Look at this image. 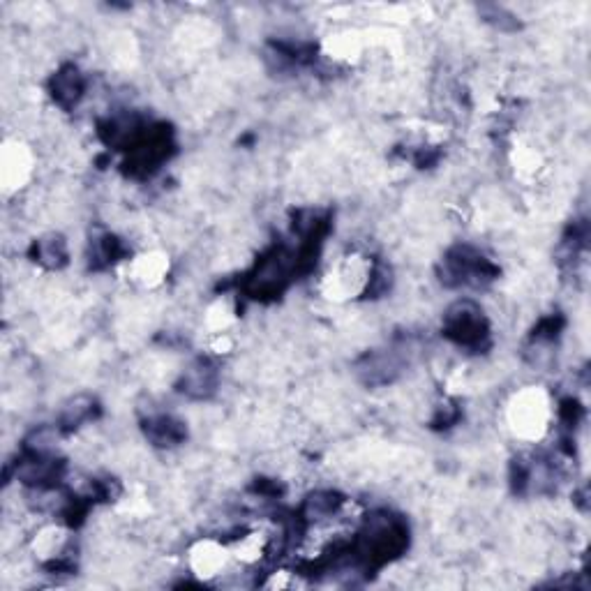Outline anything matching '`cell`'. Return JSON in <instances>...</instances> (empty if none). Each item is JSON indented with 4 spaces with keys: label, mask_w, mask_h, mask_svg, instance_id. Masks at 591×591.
I'll return each instance as SVG.
<instances>
[{
    "label": "cell",
    "mask_w": 591,
    "mask_h": 591,
    "mask_svg": "<svg viewBox=\"0 0 591 591\" xmlns=\"http://www.w3.org/2000/svg\"><path fill=\"white\" fill-rule=\"evenodd\" d=\"M409 543L407 525L391 513H374L356 531V555L365 566H381L400 557Z\"/></svg>",
    "instance_id": "cell-1"
},
{
    "label": "cell",
    "mask_w": 591,
    "mask_h": 591,
    "mask_svg": "<svg viewBox=\"0 0 591 591\" xmlns=\"http://www.w3.org/2000/svg\"><path fill=\"white\" fill-rule=\"evenodd\" d=\"M444 335L460 347H481L490 335V321L474 301H455L444 314Z\"/></svg>",
    "instance_id": "cell-2"
},
{
    "label": "cell",
    "mask_w": 591,
    "mask_h": 591,
    "mask_svg": "<svg viewBox=\"0 0 591 591\" xmlns=\"http://www.w3.org/2000/svg\"><path fill=\"white\" fill-rule=\"evenodd\" d=\"M511 425L515 435L538 439L548 428V400L541 391H525L515 395L511 405Z\"/></svg>",
    "instance_id": "cell-3"
},
{
    "label": "cell",
    "mask_w": 591,
    "mask_h": 591,
    "mask_svg": "<svg viewBox=\"0 0 591 591\" xmlns=\"http://www.w3.org/2000/svg\"><path fill=\"white\" fill-rule=\"evenodd\" d=\"M187 561H190L192 575H197L201 580H213L227 571L231 552L227 545L206 538V541L192 545L190 552H187Z\"/></svg>",
    "instance_id": "cell-4"
},
{
    "label": "cell",
    "mask_w": 591,
    "mask_h": 591,
    "mask_svg": "<svg viewBox=\"0 0 591 591\" xmlns=\"http://www.w3.org/2000/svg\"><path fill=\"white\" fill-rule=\"evenodd\" d=\"M220 386V372L208 358H197L183 370L178 379V391L190 400H208L213 398Z\"/></svg>",
    "instance_id": "cell-5"
},
{
    "label": "cell",
    "mask_w": 591,
    "mask_h": 591,
    "mask_svg": "<svg viewBox=\"0 0 591 591\" xmlns=\"http://www.w3.org/2000/svg\"><path fill=\"white\" fill-rule=\"evenodd\" d=\"M84 93H86V79L84 74L79 72L77 65H63L61 70L54 74V79H51V95H54L58 107L63 109L77 107Z\"/></svg>",
    "instance_id": "cell-6"
},
{
    "label": "cell",
    "mask_w": 591,
    "mask_h": 591,
    "mask_svg": "<svg viewBox=\"0 0 591 591\" xmlns=\"http://www.w3.org/2000/svg\"><path fill=\"white\" fill-rule=\"evenodd\" d=\"M144 432L148 441L157 448H174L183 444L187 437V428L181 418L171 414H155L144 423Z\"/></svg>",
    "instance_id": "cell-7"
},
{
    "label": "cell",
    "mask_w": 591,
    "mask_h": 591,
    "mask_svg": "<svg viewBox=\"0 0 591 591\" xmlns=\"http://www.w3.org/2000/svg\"><path fill=\"white\" fill-rule=\"evenodd\" d=\"M95 414H97V402L93 395H86V393L72 395L70 400L63 402L61 414H58V428L77 430L84 423L93 421Z\"/></svg>",
    "instance_id": "cell-8"
},
{
    "label": "cell",
    "mask_w": 591,
    "mask_h": 591,
    "mask_svg": "<svg viewBox=\"0 0 591 591\" xmlns=\"http://www.w3.org/2000/svg\"><path fill=\"white\" fill-rule=\"evenodd\" d=\"M35 261L49 268V271H61L70 261V250H67L65 238L58 234H47L40 241H35Z\"/></svg>",
    "instance_id": "cell-9"
},
{
    "label": "cell",
    "mask_w": 591,
    "mask_h": 591,
    "mask_svg": "<svg viewBox=\"0 0 591 591\" xmlns=\"http://www.w3.org/2000/svg\"><path fill=\"white\" fill-rule=\"evenodd\" d=\"M167 268H169L167 259H164L162 254L151 252L134 261L130 273H132V280L139 282L141 287H153V284H157L164 278Z\"/></svg>",
    "instance_id": "cell-10"
}]
</instances>
